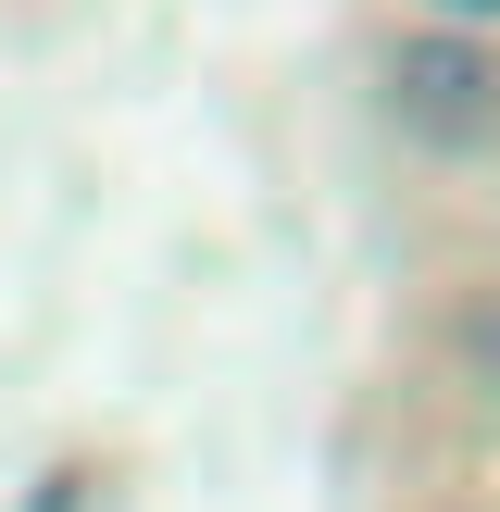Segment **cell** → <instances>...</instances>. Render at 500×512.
Listing matches in <instances>:
<instances>
[{
  "label": "cell",
  "instance_id": "cell-1",
  "mask_svg": "<svg viewBox=\"0 0 500 512\" xmlns=\"http://www.w3.org/2000/svg\"><path fill=\"white\" fill-rule=\"evenodd\" d=\"M388 125L413 150H488L500 138V50L463 25H425L388 50Z\"/></svg>",
  "mask_w": 500,
  "mask_h": 512
},
{
  "label": "cell",
  "instance_id": "cell-2",
  "mask_svg": "<svg viewBox=\"0 0 500 512\" xmlns=\"http://www.w3.org/2000/svg\"><path fill=\"white\" fill-rule=\"evenodd\" d=\"M25 512H88V475H75V463H50L38 488H25Z\"/></svg>",
  "mask_w": 500,
  "mask_h": 512
},
{
  "label": "cell",
  "instance_id": "cell-3",
  "mask_svg": "<svg viewBox=\"0 0 500 512\" xmlns=\"http://www.w3.org/2000/svg\"><path fill=\"white\" fill-rule=\"evenodd\" d=\"M463 350H475V363L500 375V300H475V313H463Z\"/></svg>",
  "mask_w": 500,
  "mask_h": 512
},
{
  "label": "cell",
  "instance_id": "cell-4",
  "mask_svg": "<svg viewBox=\"0 0 500 512\" xmlns=\"http://www.w3.org/2000/svg\"><path fill=\"white\" fill-rule=\"evenodd\" d=\"M425 13H438V25H463V38H475V25H500V0H425Z\"/></svg>",
  "mask_w": 500,
  "mask_h": 512
}]
</instances>
